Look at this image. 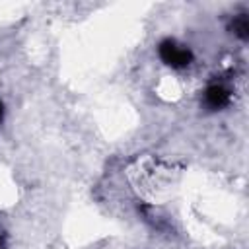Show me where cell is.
Returning a JSON list of instances; mask_svg holds the SVG:
<instances>
[{
  "label": "cell",
  "mask_w": 249,
  "mask_h": 249,
  "mask_svg": "<svg viewBox=\"0 0 249 249\" xmlns=\"http://www.w3.org/2000/svg\"><path fill=\"white\" fill-rule=\"evenodd\" d=\"M158 53H160V58H161L167 66H171V68H185V66H189L191 60H193L191 49H187L185 45H179V43L173 41V39L161 41Z\"/></svg>",
  "instance_id": "obj_1"
},
{
  "label": "cell",
  "mask_w": 249,
  "mask_h": 249,
  "mask_svg": "<svg viewBox=\"0 0 249 249\" xmlns=\"http://www.w3.org/2000/svg\"><path fill=\"white\" fill-rule=\"evenodd\" d=\"M204 101H206V105H208L210 109H222V107H226V105L230 103V91H228L224 86L214 84V86H210V88L206 89Z\"/></svg>",
  "instance_id": "obj_2"
},
{
  "label": "cell",
  "mask_w": 249,
  "mask_h": 249,
  "mask_svg": "<svg viewBox=\"0 0 249 249\" xmlns=\"http://www.w3.org/2000/svg\"><path fill=\"white\" fill-rule=\"evenodd\" d=\"M231 29H233V33L237 35V37H241V39H247L249 37V21H247V16H237L235 19H233V23H231Z\"/></svg>",
  "instance_id": "obj_3"
},
{
  "label": "cell",
  "mask_w": 249,
  "mask_h": 249,
  "mask_svg": "<svg viewBox=\"0 0 249 249\" xmlns=\"http://www.w3.org/2000/svg\"><path fill=\"white\" fill-rule=\"evenodd\" d=\"M2 115H4V105H2V101H0V121H2Z\"/></svg>",
  "instance_id": "obj_4"
}]
</instances>
